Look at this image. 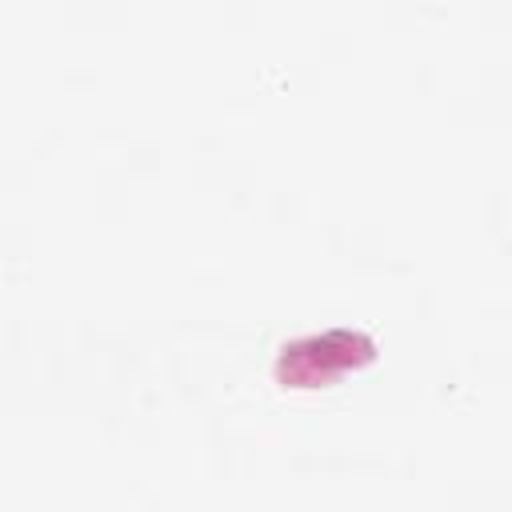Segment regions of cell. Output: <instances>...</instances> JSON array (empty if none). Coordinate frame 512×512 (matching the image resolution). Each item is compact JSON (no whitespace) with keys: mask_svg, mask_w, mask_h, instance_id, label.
Segmentation results:
<instances>
[{"mask_svg":"<svg viewBox=\"0 0 512 512\" xmlns=\"http://www.w3.org/2000/svg\"><path fill=\"white\" fill-rule=\"evenodd\" d=\"M376 356H380V344L372 340V332L336 324L324 332L284 340L272 360V380L284 392H316V388L340 384L348 372L376 364Z\"/></svg>","mask_w":512,"mask_h":512,"instance_id":"cell-1","label":"cell"}]
</instances>
